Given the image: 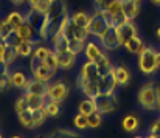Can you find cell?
Listing matches in <instances>:
<instances>
[{"label":"cell","instance_id":"obj_1","mask_svg":"<svg viewBox=\"0 0 160 138\" xmlns=\"http://www.w3.org/2000/svg\"><path fill=\"white\" fill-rule=\"evenodd\" d=\"M138 104L145 110H157L160 104V87H157L154 82H146L140 87L138 95H137Z\"/></svg>","mask_w":160,"mask_h":138},{"label":"cell","instance_id":"obj_2","mask_svg":"<svg viewBox=\"0 0 160 138\" xmlns=\"http://www.w3.org/2000/svg\"><path fill=\"white\" fill-rule=\"evenodd\" d=\"M156 48L151 45H145V48L140 51L138 54V68L143 75H154L159 67H157V62H156Z\"/></svg>","mask_w":160,"mask_h":138},{"label":"cell","instance_id":"obj_3","mask_svg":"<svg viewBox=\"0 0 160 138\" xmlns=\"http://www.w3.org/2000/svg\"><path fill=\"white\" fill-rule=\"evenodd\" d=\"M107 28H109V25H107L106 19H104V16H103V11H101V9H97V11L90 16L89 23H87V31H89V34H90V36H95V37H100L101 34L106 33Z\"/></svg>","mask_w":160,"mask_h":138},{"label":"cell","instance_id":"obj_4","mask_svg":"<svg viewBox=\"0 0 160 138\" xmlns=\"http://www.w3.org/2000/svg\"><path fill=\"white\" fill-rule=\"evenodd\" d=\"M95 106H97V112H100L101 115L106 113H113L118 109V98L117 95H98L97 98H93Z\"/></svg>","mask_w":160,"mask_h":138},{"label":"cell","instance_id":"obj_5","mask_svg":"<svg viewBox=\"0 0 160 138\" xmlns=\"http://www.w3.org/2000/svg\"><path fill=\"white\" fill-rule=\"evenodd\" d=\"M30 65H31V75H33V78L38 79V81L50 82L54 78V75H56V71L50 70L42 61H38V59H34V57H31V64H30Z\"/></svg>","mask_w":160,"mask_h":138},{"label":"cell","instance_id":"obj_6","mask_svg":"<svg viewBox=\"0 0 160 138\" xmlns=\"http://www.w3.org/2000/svg\"><path fill=\"white\" fill-rule=\"evenodd\" d=\"M70 93L68 84H65L64 81H56L53 84H48V92H47V99H52L56 102H62L64 99H67Z\"/></svg>","mask_w":160,"mask_h":138},{"label":"cell","instance_id":"obj_7","mask_svg":"<svg viewBox=\"0 0 160 138\" xmlns=\"http://www.w3.org/2000/svg\"><path fill=\"white\" fill-rule=\"evenodd\" d=\"M115 33H117L120 45L123 47L131 37L137 36V27H135V23L132 20H126L124 23H121V25H118L115 28Z\"/></svg>","mask_w":160,"mask_h":138},{"label":"cell","instance_id":"obj_8","mask_svg":"<svg viewBox=\"0 0 160 138\" xmlns=\"http://www.w3.org/2000/svg\"><path fill=\"white\" fill-rule=\"evenodd\" d=\"M98 42L101 48H104L106 51H115L120 48V42H118V37H117V33H115V28L113 27H109L106 30L104 34H101L98 37Z\"/></svg>","mask_w":160,"mask_h":138},{"label":"cell","instance_id":"obj_9","mask_svg":"<svg viewBox=\"0 0 160 138\" xmlns=\"http://www.w3.org/2000/svg\"><path fill=\"white\" fill-rule=\"evenodd\" d=\"M115 89H117V81H115V75H113V68H112V71H109L107 75L100 76L98 92L100 95H113Z\"/></svg>","mask_w":160,"mask_h":138},{"label":"cell","instance_id":"obj_10","mask_svg":"<svg viewBox=\"0 0 160 138\" xmlns=\"http://www.w3.org/2000/svg\"><path fill=\"white\" fill-rule=\"evenodd\" d=\"M113 75H115L117 86H120V87H126V86L131 84L132 73H131V70H129L126 65H123V64L113 65Z\"/></svg>","mask_w":160,"mask_h":138},{"label":"cell","instance_id":"obj_11","mask_svg":"<svg viewBox=\"0 0 160 138\" xmlns=\"http://www.w3.org/2000/svg\"><path fill=\"white\" fill-rule=\"evenodd\" d=\"M78 87H79V90L84 93L87 98H97L100 92H98V82H93V81H89V79H86V78H82L81 75H78Z\"/></svg>","mask_w":160,"mask_h":138},{"label":"cell","instance_id":"obj_12","mask_svg":"<svg viewBox=\"0 0 160 138\" xmlns=\"http://www.w3.org/2000/svg\"><path fill=\"white\" fill-rule=\"evenodd\" d=\"M79 75L89 81H93V82H98L100 79V73H98V67H97V62L93 61H86L82 65H81V71Z\"/></svg>","mask_w":160,"mask_h":138},{"label":"cell","instance_id":"obj_13","mask_svg":"<svg viewBox=\"0 0 160 138\" xmlns=\"http://www.w3.org/2000/svg\"><path fill=\"white\" fill-rule=\"evenodd\" d=\"M76 56L73 51L70 50H65V51H61L58 53V61H59V68L61 70H70L75 67L76 64Z\"/></svg>","mask_w":160,"mask_h":138},{"label":"cell","instance_id":"obj_14","mask_svg":"<svg viewBox=\"0 0 160 138\" xmlns=\"http://www.w3.org/2000/svg\"><path fill=\"white\" fill-rule=\"evenodd\" d=\"M28 76L25 73L23 68H14L11 70V82H12V87L14 89H19V90H25L27 84H28Z\"/></svg>","mask_w":160,"mask_h":138},{"label":"cell","instance_id":"obj_15","mask_svg":"<svg viewBox=\"0 0 160 138\" xmlns=\"http://www.w3.org/2000/svg\"><path fill=\"white\" fill-rule=\"evenodd\" d=\"M140 2L137 0H123V14L126 17V20H134L138 14H140Z\"/></svg>","mask_w":160,"mask_h":138},{"label":"cell","instance_id":"obj_16","mask_svg":"<svg viewBox=\"0 0 160 138\" xmlns=\"http://www.w3.org/2000/svg\"><path fill=\"white\" fill-rule=\"evenodd\" d=\"M23 92L28 93H34V95H39V96H44L47 98V92H48V82H42V81H38V79H30L25 90Z\"/></svg>","mask_w":160,"mask_h":138},{"label":"cell","instance_id":"obj_17","mask_svg":"<svg viewBox=\"0 0 160 138\" xmlns=\"http://www.w3.org/2000/svg\"><path fill=\"white\" fill-rule=\"evenodd\" d=\"M36 45H38V41H20L14 48L17 51V56L28 57V56H33V51H34Z\"/></svg>","mask_w":160,"mask_h":138},{"label":"cell","instance_id":"obj_18","mask_svg":"<svg viewBox=\"0 0 160 138\" xmlns=\"http://www.w3.org/2000/svg\"><path fill=\"white\" fill-rule=\"evenodd\" d=\"M50 39H52V48H53L56 53H61V51L68 50V39L64 36V33L56 31Z\"/></svg>","mask_w":160,"mask_h":138},{"label":"cell","instance_id":"obj_19","mask_svg":"<svg viewBox=\"0 0 160 138\" xmlns=\"http://www.w3.org/2000/svg\"><path fill=\"white\" fill-rule=\"evenodd\" d=\"M12 87V82H11V71H9V67L0 64V93L6 92Z\"/></svg>","mask_w":160,"mask_h":138},{"label":"cell","instance_id":"obj_20","mask_svg":"<svg viewBox=\"0 0 160 138\" xmlns=\"http://www.w3.org/2000/svg\"><path fill=\"white\" fill-rule=\"evenodd\" d=\"M44 16H45V14H41L39 11L30 8L28 12L25 14V22L30 23V25L36 30V33H38V30H39V27H41V23H42V20H44Z\"/></svg>","mask_w":160,"mask_h":138},{"label":"cell","instance_id":"obj_21","mask_svg":"<svg viewBox=\"0 0 160 138\" xmlns=\"http://www.w3.org/2000/svg\"><path fill=\"white\" fill-rule=\"evenodd\" d=\"M16 34L22 39V41H34V34H36V30L30 25V23H27V22H23L20 27H17L16 30Z\"/></svg>","mask_w":160,"mask_h":138},{"label":"cell","instance_id":"obj_22","mask_svg":"<svg viewBox=\"0 0 160 138\" xmlns=\"http://www.w3.org/2000/svg\"><path fill=\"white\" fill-rule=\"evenodd\" d=\"M95 62H97V67H98V73H100V76L107 75V73L112 71V68H113V64H112V61H110V57H109L107 53H103Z\"/></svg>","mask_w":160,"mask_h":138},{"label":"cell","instance_id":"obj_23","mask_svg":"<svg viewBox=\"0 0 160 138\" xmlns=\"http://www.w3.org/2000/svg\"><path fill=\"white\" fill-rule=\"evenodd\" d=\"M121 126H123V129H124L128 134H134V132L138 131V127H140V120H138L135 115L129 113V115H126V116L123 118Z\"/></svg>","mask_w":160,"mask_h":138},{"label":"cell","instance_id":"obj_24","mask_svg":"<svg viewBox=\"0 0 160 138\" xmlns=\"http://www.w3.org/2000/svg\"><path fill=\"white\" fill-rule=\"evenodd\" d=\"M84 53H86V59L87 61H93L95 62L103 54V50H101V45L97 44V42H87L86 48H84Z\"/></svg>","mask_w":160,"mask_h":138},{"label":"cell","instance_id":"obj_25","mask_svg":"<svg viewBox=\"0 0 160 138\" xmlns=\"http://www.w3.org/2000/svg\"><path fill=\"white\" fill-rule=\"evenodd\" d=\"M25 98H27V102H28V109L30 110H38V109H42L47 98L44 96H39V95H34V93H28L25 92Z\"/></svg>","mask_w":160,"mask_h":138},{"label":"cell","instance_id":"obj_26","mask_svg":"<svg viewBox=\"0 0 160 138\" xmlns=\"http://www.w3.org/2000/svg\"><path fill=\"white\" fill-rule=\"evenodd\" d=\"M123 47H124L131 54H140V51L145 48V42H143L138 36H134V37H131Z\"/></svg>","mask_w":160,"mask_h":138},{"label":"cell","instance_id":"obj_27","mask_svg":"<svg viewBox=\"0 0 160 138\" xmlns=\"http://www.w3.org/2000/svg\"><path fill=\"white\" fill-rule=\"evenodd\" d=\"M17 118H19V123L25 127V129H34V123H33V110L27 109V110H22L17 113Z\"/></svg>","mask_w":160,"mask_h":138},{"label":"cell","instance_id":"obj_28","mask_svg":"<svg viewBox=\"0 0 160 138\" xmlns=\"http://www.w3.org/2000/svg\"><path fill=\"white\" fill-rule=\"evenodd\" d=\"M19 56H17V51H16V48L12 45H6L5 48V53H3V59H2V64L3 65H6V67H11L14 62H16V59H17Z\"/></svg>","mask_w":160,"mask_h":138},{"label":"cell","instance_id":"obj_29","mask_svg":"<svg viewBox=\"0 0 160 138\" xmlns=\"http://www.w3.org/2000/svg\"><path fill=\"white\" fill-rule=\"evenodd\" d=\"M6 22L12 27V30H16L17 27H20L25 22V16L22 12H19V11H11L6 17Z\"/></svg>","mask_w":160,"mask_h":138},{"label":"cell","instance_id":"obj_30","mask_svg":"<svg viewBox=\"0 0 160 138\" xmlns=\"http://www.w3.org/2000/svg\"><path fill=\"white\" fill-rule=\"evenodd\" d=\"M78 110L84 115H90L93 112H97V106H95V101L92 98H87V99H82L78 106Z\"/></svg>","mask_w":160,"mask_h":138},{"label":"cell","instance_id":"obj_31","mask_svg":"<svg viewBox=\"0 0 160 138\" xmlns=\"http://www.w3.org/2000/svg\"><path fill=\"white\" fill-rule=\"evenodd\" d=\"M44 110L47 112L48 118H54L61 113V104L56 102V101H52V99H47L45 104H44Z\"/></svg>","mask_w":160,"mask_h":138},{"label":"cell","instance_id":"obj_32","mask_svg":"<svg viewBox=\"0 0 160 138\" xmlns=\"http://www.w3.org/2000/svg\"><path fill=\"white\" fill-rule=\"evenodd\" d=\"M38 34H39V37H41L42 41H47V39L50 37V17H48L47 14L44 16V20H42L39 30H38Z\"/></svg>","mask_w":160,"mask_h":138},{"label":"cell","instance_id":"obj_33","mask_svg":"<svg viewBox=\"0 0 160 138\" xmlns=\"http://www.w3.org/2000/svg\"><path fill=\"white\" fill-rule=\"evenodd\" d=\"M47 118H48V115H47V112L44 110V107H42V109H38V110H33V123H34V127H41V126L47 121Z\"/></svg>","mask_w":160,"mask_h":138},{"label":"cell","instance_id":"obj_34","mask_svg":"<svg viewBox=\"0 0 160 138\" xmlns=\"http://www.w3.org/2000/svg\"><path fill=\"white\" fill-rule=\"evenodd\" d=\"M84 48H86V42H84V41H79V39H76V37L68 39V50L73 51L75 54L84 53Z\"/></svg>","mask_w":160,"mask_h":138},{"label":"cell","instance_id":"obj_35","mask_svg":"<svg viewBox=\"0 0 160 138\" xmlns=\"http://www.w3.org/2000/svg\"><path fill=\"white\" fill-rule=\"evenodd\" d=\"M44 64L50 68V70H53V71H58L59 70V61H58V53L54 51L53 48H52V51H50V54L47 56V59L44 61Z\"/></svg>","mask_w":160,"mask_h":138},{"label":"cell","instance_id":"obj_36","mask_svg":"<svg viewBox=\"0 0 160 138\" xmlns=\"http://www.w3.org/2000/svg\"><path fill=\"white\" fill-rule=\"evenodd\" d=\"M89 19H90V16H89L87 12H84V11H78V12H75V14L72 16V20H73L76 25L84 27V28H87Z\"/></svg>","mask_w":160,"mask_h":138},{"label":"cell","instance_id":"obj_37","mask_svg":"<svg viewBox=\"0 0 160 138\" xmlns=\"http://www.w3.org/2000/svg\"><path fill=\"white\" fill-rule=\"evenodd\" d=\"M101 123H103V115H101L100 112H93V113L87 115V124H89L90 129H97V127H100Z\"/></svg>","mask_w":160,"mask_h":138},{"label":"cell","instance_id":"obj_38","mask_svg":"<svg viewBox=\"0 0 160 138\" xmlns=\"http://www.w3.org/2000/svg\"><path fill=\"white\" fill-rule=\"evenodd\" d=\"M50 51H52V48H48V47L36 45L34 51H33V57L38 59V61H42V62H44V61L47 59V56L50 54Z\"/></svg>","mask_w":160,"mask_h":138},{"label":"cell","instance_id":"obj_39","mask_svg":"<svg viewBox=\"0 0 160 138\" xmlns=\"http://www.w3.org/2000/svg\"><path fill=\"white\" fill-rule=\"evenodd\" d=\"M78 137H79V135H78L76 132L70 131V129H58V131H54L48 138H78Z\"/></svg>","mask_w":160,"mask_h":138},{"label":"cell","instance_id":"obj_40","mask_svg":"<svg viewBox=\"0 0 160 138\" xmlns=\"http://www.w3.org/2000/svg\"><path fill=\"white\" fill-rule=\"evenodd\" d=\"M73 126L76 127V129H79V131H82V129H87L89 127V124H87V115H84V113H78V115H75V118H73Z\"/></svg>","mask_w":160,"mask_h":138},{"label":"cell","instance_id":"obj_41","mask_svg":"<svg viewBox=\"0 0 160 138\" xmlns=\"http://www.w3.org/2000/svg\"><path fill=\"white\" fill-rule=\"evenodd\" d=\"M106 11L110 14V16L121 14V12H123V0H112L110 5L106 8Z\"/></svg>","mask_w":160,"mask_h":138},{"label":"cell","instance_id":"obj_42","mask_svg":"<svg viewBox=\"0 0 160 138\" xmlns=\"http://www.w3.org/2000/svg\"><path fill=\"white\" fill-rule=\"evenodd\" d=\"M12 31H14V30H12V27L6 22V19H5V20H0V39L6 41Z\"/></svg>","mask_w":160,"mask_h":138},{"label":"cell","instance_id":"obj_43","mask_svg":"<svg viewBox=\"0 0 160 138\" xmlns=\"http://www.w3.org/2000/svg\"><path fill=\"white\" fill-rule=\"evenodd\" d=\"M52 5H53V0H39V3H38L36 8H33V9L39 11L41 14H48Z\"/></svg>","mask_w":160,"mask_h":138},{"label":"cell","instance_id":"obj_44","mask_svg":"<svg viewBox=\"0 0 160 138\" xmlns=\"http://www.w3.org/2000/svg\"><path fill=\"white\" fill-rule=\"evenodd\" d=\"M14 109H16V112H17V113H19V112H22V110H27V109H28V102H27L25 95H22V96H19V98H17V101H16V104H14Z\"/></svg>","mask_w":160,"mask_h":138},{"label":"cell","instance_id":"obj_45","mask_svg":"<svg viewBox=\"0 0 160 138\" xmlns=\"http://www.w3.org/2000/svg\"><path fill=\"white\" fill-rule=\"evenodd\" d=\"M124 22H126V17H124L123 12H121V14H115V16H112V23H110V27L117 28L118 25H121V23H124Z\"/></svg>","mask_w":160,"mask_h":138},{"label":"cell","instance_id":"obj_46","mask_svg":"<svg viewBox=\"0 0 160 138\" xmlns=\"http://www.w3.org/2000/svg\"><path fill=\"white\" fill-rule=\"evenodd\" d=\"M20 41H22V39H20V37H19V36L16 34V31H12V33L9 34V37L6 39V44H8V45L16 47L17 44H19V42H20Z\"/></svg>","mask_w":160,"mask_h":138},{"label":"cell","instance_id":"obj_47","mask_svg":"<svg viewBox=\"0 0 160 138\" xmlns=\"http://www.w3.org/2000/svg\"><path fill=\"white\" fill-rule=\"evenodd\" d=\"M149 134H154V135H160V118L154 120L151 127H149Z\"/></svg>","mask_w":160,"mask_h":138},{"label":"cell","instance_id":"obj_48","mask_svg":"<svg viewBox=\"0 0 160 138\" xmlns=\"http://www.w3.org/2000/svg\"><path fill=\"white\" fill-rule=\"evenodd\" d=\"M110 2H112V0H93L95 8H97V9H101V11H103V9H106L107 6L110 5Z\"/></svg>","mask_w":160,"mask_h":138},{"label":"cell","instance_id":"obj_49","mask_svg":"<svg viewBox=\"0 0 160 138\" xmlns=\"http://www.w3.org/2000/svg\"><path fill=\"white\" fill-rule=\"evenodd\" d=\"M6 41L0 39V64H2V59H3V53H5V48H6Z\"/></svg>","mask_w":160,"mask_h":138},{"label":"cell","instance_id":"obj_50","mask_svg":"<svg viewBox=\"0 0 160 138\" xmlns=\"http://www.w3.org/2000/svg\"><path fill=\"white\" fill-rule=\"evenodd\" d=\"M39 3V0H28V5H30V8H36V5Z\"/></svg>","mask_w":160,"mask_h":138},{"label":"cell","instance_id":"obj_51","mask_svg":"<svg viewBox=\"0 0 160 138\" xmlns=\"http://www.w3.org/2000/svg\"><path fill=\"white\" fill-rule=\"evenodd\" d=\"M12 5H16V6H20V5H23V2L25 0H9Z\"/></svg>","mask_w":160,"mask_h":138},{"label":"cell","instance_id":"obj_52","mask_svg":"<svg viewBox=\"0 0 160 138\" xmlns=\"http://www.w3.org/2000/svg\"><path fill=\"white\" fill-rule=\"evenodd\" d=\"M156 62H157V67L160 68V51H156Z\"/></svg>","mask_w":160,"mask_h":138},{"label":"cell","instance_id":"obj_53","mask_svg":"<svg viewBox=\"0 0 160 138\" xmlns=\"http://www.w3.org/2000/svg\"><path fill=\"white\" fill-rule=\"evenodd\" d=\"M148 138H160V135H154V134H149Z\"/></svg>","mask_w":160,"mask_h":138},{"label":"cell","instance_id":"obj_54","mask_svg":"<svg viewBox=\"0 0 160 138\" xmlns=\"http://www.w3.org/2000/svg\"><path fill=\"white\" fill-rule=\"evenodd\" d=\"M156 34H157V39H159V41H160V27H159V28H157V33H156Z\"/></svg>","mask_w":160,"mask_h":138},{"label":"cell","instance_id":"obj_55","mask_svg":"<svg viewBox=\"0 0 160 138\" xmlns=\"http://www.w3.org/2000/svg\"><path fill=\"white\" fill-rule=\"evenodd\" d=\"M151 2H152L154 5H160V0H151Z\"/></svg>","mask_w":160,"mask_h":138},{"label":"cell","instance_id":"obj_56","mask_svg":"<svg viewBox=\"0 0 160 138\" xmlns=\"http://www.w3.org/2000/svg\"><path fill=\"white\" fill-rule=\"evenodd\" d=\"M134 138H148V137H145V135H137V137H134Z\"/></svg>","mask_w":160,"mask_h":138},{"label":"cell","instance_id":"obj_57","mask_svg":"<svg viewBox=\"0 0 160 138\" xmlns=\"http://www.w3.org/2000/svg\"><path fill=\"white\" fill-rule=\"evenodd\" d=\"M11 138H23V137H20V135H14V137H11Z\"/></svg>","mask_w":160,"mask_h":138},{"label":"cell","instance_id":"obj_58","mask_svg":"<svg viewBox=\"0 0 160 138\" xmlns=\"http://www.w3.org/2000/svg\"><path fill=\"white\" fill-rule=\"evenodd\" d=\"M157 110H159V112H160V104H159V109H157Z\"/></svg>","mask_w":160,"mask_h":138},{"label":"cell","instance_id":"obj_59","mask_svg":"<svg viewBox=\"0 0 160 138\" xmlns=\"http://www.w3.org/2000/svg\"><path fill=\"white\" fill-rule=\"evenodd\" d=\"M0 138H3V135H2V134H0Z\"/></svg>","mask_w":160,"mask_h":138},{"label":"cell","instance_id":"obj_60","mask_svg":"<svg viewBox=\"0 0 160 138\" xmlns=\"http://www.w3.org/2000/svg\"><path fill=\"white\" fill-rule=\"evenodd\" d=\"M137 2H142V0H137Z\"/></svg>","mask_w":160,"mask_h":138},{"label":"cell","instance_id":"obj_61","mask_svg":"<svg viewBox=\"0 0 160 138\" xmlns=\"http://www.w3.org/2000/svg\"><path fill=\"white\" fill-rule=\"evenodd\" d=\"M53 2H54V0H53Z\"/></svg>","mask_w":160,"mask_h":138}]
</instances>
